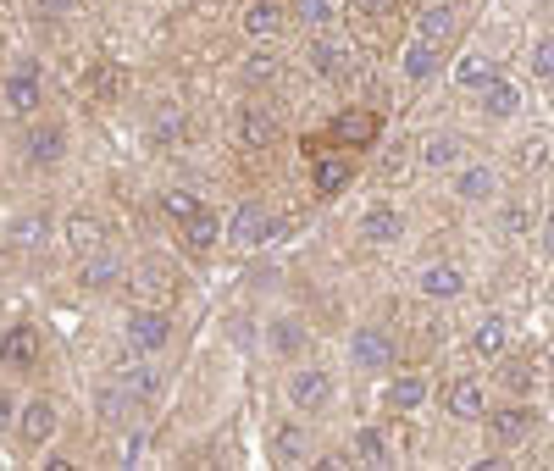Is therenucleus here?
Wrapping results in <instances>:
<instances>
[{
    "mask_svg": "<svg viewBox=\"0 0 554 471\" xmlns=\"http://www.w3.org/2000/svg\"><path fill=\"white\" fill-rule=\"evenodd\" d=\"M167 339H172L167 311H156V305H139V311H128V344H133L139 355L167 350Z\"/></svg>",
    "mask_w": 554,
    "mask_h": 471,
    "instance_id": "f257e3e1",
    "label": "nucleus"
},
{
    "mask_svg": "<svg viewBox=\"0 0 554 471\" xmlns=\"http://www.w3.org/2000/svg\"><path fill=\"white\" fill-rule=\"evenodd\" d=\"M482 422H488V444L510 449V444H521V438H532L538 411H527V405H505V411H488Z\"/></svg>",
    "mask_w": 554,
    "mask_h": 471,
    "instance_id": "f03ea898",
    "label": "nucleus"
},
{
    "mask_svg": "<svg viewBox=\"0 0 554 471\" xmlns=\"http://www.w3.org/2000/svg\"><path fill=\"white\" fill-rule=\"evenodd\" d=\"M233 239H239V244H266V239H283V222H277L272 211L261 206V200H244V206L233 211Z\"/></svg>",
    "mask_w": 554,
    "mask_h": 471,
    "instance_id": "7ed1b4c3",
    "label": "nucleus"
},
{
    "mask_svg": "<svg viewBox=\"0 0 554 471\" xmlns=\"http://www.w3.org/2000/svg\"><path fill=\"white\" fill-rule=\"evenodd\" d=\"M350 361L361 366V372H388V366H394V339L377 333V327H361L350 339Z\"/></svg>",
    "mask_w": 554,
    "mask_h": 471,
    "instance_id": "20e7f679",
    "label": "nucleus"
},
{
    "mask_svg": "<svg viewBox=\"0 0 554 471\" xmlns=\"http://www.w3.org/2000/svg\"><path fill=\"white\" fill-rule=\"evenodd\" d=\"M289 399H294V411H305V416H316V411H327V405H333V377L327 372H300L289 383Z\"/></svg>",
    "mask_w": 554,
    "mask_h": 471,
    "instance_id": "39448f33",
    "label": "nucleus"
},
{
    "mask_svg": "<svg viewBox=\"0 0 554 471\" xmlns=\"http://www.w3.org/2000/svg\"><path fill=\"white\" fill-rule=\"evenodd\" d=\"M444 411H449V422H482V416H488V388L471 383V377H460V383L449 388Z\"/></svg>",
    "mask_w": 554,
    "mask_h": 471,
    "instance_id": "423d86ee",
    "label": "nucleus"
},
{
    "mask_svg": "<svg viewBox=\"0 0 554 471\" xmlns=\"http://www.w3.org/2000/svg\"><path fill=\"white\" fill-rule=\"evenodd\" d=\"M0 361L6 366H34L39 361V327H28V322H12L6 333H0Z\"/></svg>",
    "mask_w": 554,
    "mask_h": 471,
    "instance_id": "0eeeda50",
    "label": "nucleus"
},
{
    "mask_svg": "<svg viewBox=\"0 0 554 471\" xmlns=\"http://www.w3.org/2000/svg\"><path fill=\"white\" fill-rule=\"evenodd\" d=\"M377 128H383V117H377V111H366V106H344L333 117V133L344 139V145H372Z\"/></svg>",
    "mask_w": 554,
    "mask_h": 471,
    "instance_id": "6e6552de",
    "label": "nucleus"
},
{
    "mask_svg": "<svg viewBox=\"0 0 554 471\" xmlns=\"http://www.w3.org/2000/svg\"><path fill=\"white\" fill-rule=\"evenodd\" d=\"M111 383L128 388L133 399L156 394V372H150V361H139V355H117V361H111Z\"/></svg>",
    "mask_w": 554,
    "mask_h": 471,
    "instance_id": "1a4fd4ad",
    "label": "nucleus"
},
{
    "mask_svg": "<svg viewBox=\"0 0 554 471\" xmlns=\"http://www.w3.org/2000/svg\"><path fill=\"white\" fill-rule=\"evenodd\" d=\"M422 294H427V300H460V294H466V272L449 266V261L422 266Z\"/></svg>",
    "mask_w": 554,
    "mask_h": 471,
    "instance_id": "9d476101",
    "label": "nucleus"
},
{
    "mask_svg": "<svg viewBox=\"0 0 554 471\" xmlns=\"http://www.w3.org/2000/svg\"><path fill=\"white\" fill-rule=\"evenodd\" d=\"M61 156H67V133L50 128V122L28 128V161H34V167H56Z\"/></svg>",
    "mask_w": 554,
    "mask_h": 471,
    "instance_id": "9b49d317",
    "label": "nucleus"
},
{
    "mask_svg": "<svg viewBox=\"0 0 554 471\" xmlns=\"http://www.w3.org/2000/svg\"><path fill=\"white\" fill-rule=\"evenodd\" d=\"M17 427H23L28 444H45V438L56 433V399H28L23 416H17Z\"/></svg>",
    "mask_w": 554,
    "mask_h": 471,
    "instance_id": "f8f14e48",
    "label": "nucleus"
},
{
    "mask_svg": "<svg viewBox=\"0 0 554 471\" xmlns=\"http://www.w3.org/2000/svg\"><path fill=\"white\" fill-rule=\"evenodd\" d=\"M272 455L283 460V466H305V460H311V433H305V427H294V422H283L272 433Z\"/></svg>",
    "mask_w": 554,
    "mask_h": 471,
    "instance_id": "ddd939ff",
    "label": "nucleus"
},
{
    "mask_svg": "<svg viewBox=\"0 0 554 471\" xmlns=\"http://www.w3.org/2000/svg\"><path fill=\"white\" fill-rule=\"evenodd\" d=\"M422 399H427V377L405 372V377H394V383H388L383 405H388V411H399V416H410L416 405H422Z\"/></svg>",
    "mask_w": 554,
    "mask_h": 471,
    "instance_id": "4468645a",
    "label": "nucleus"
},
{
    "mask_svg": "<svg viewBox=\"0 0 554 471\" xmlns=\"http://www.w3.org/2000/svg\"><path fill=\"white\" fill-rule=\"evenodd\" d=\"M350 178H355V167L344 156H322V161H316V172H311L316 194H344V189H350Z\"/></svg>",
    "mask_w": 554,
    "mask_h": 471,
    "instance_id": "2eb2a0df",
    "label": "nucleus"
},
{
    "mask_svg": "<svg viewBox=\"0 0 554 471\" xmlns=\"http://www.w3.org/2000/svg\"><path fill=\"white\" fill-rule=\"evenodd\" d=\"M361 233H366L372 244H394L399 233H405V222H399V211H394V206H372V211L361 217Z\"/></svg>",
    "mask_w": 554,
    "mask_h": 471,
    "instance_id": "dca6fc26",
    "label": "nucleus"
},
{
    "mask_svg": "<svg viewBox=\"0 0 554 471\" xmlns=\"http://www.w3.org/2000/svg\"><path fill=\"white\" fill-rule=\"evenodd\" d=\"M455 194H460V200H471V206H477V200H494V194H499L494 167H466L455 178Z\"/></svg>",
    "mask_w": 554,
    "mask_h": 471,
    "instance_id": "f3484780",
    "label": "nucleus"
},
{
    "mask_svg": "<svg viewBox=\"0 0 554 471\" xmlns=\"http://www.w3.org/2000/svg\"><path fill=\"white\" fill-rule=\"evenodd\" d=\"M217 239H222V217H217V211H194V217L183 222V244H189V250H211Z\"/></svg>",
    "mask_w": 554,
    "mask_h": 471,
    "instance_id": "a211bd4d",
    "label": "nucleus"
},
{
    "mask_svg": "<svg viewBox=\"0 0 554 471\" xmlns=\"http://www.w3.org/2000/svg\"><path fill=\"white\" fill-rule=\"evenodd\" d=\"M277 28H283V6L277 0H255L250 12H244V34L250 39H272Z\"/></svg>",
    "mask_w": 554,
    "mask_h": 471,
    "instance_id": "6ab92c4d",
    "label": "nucleus"
},
{
    "mask_svg": "<svg viewBox=\"0 0 554 471\" xmlns=\"http://www.w3.org/2000/svg\"><path fill=\"white\" fill-rule=\"evenodd\" d=\"M399 67H405V78H410V84H427V78L438 73V50L427 45V39H422V45H405Z\"/></svg>",
    "mask_w": 554,
    "mask_h": 471,
    "instance_id": "aec40b11",
    "label": "nucleus"
},
{
    "mask_svg": "<svg viewBox=\"0 0 554 471\" xmlns=\"http://www.w3.org/2000/svg\"><path fill=\"white\" fill-rule=\"evenodd\" d=\"M494 78H499V67H494L488 56H460V61H455V84H460V89H488Z\"/></svg>",
    "mask_w": 554,
    "mask_h": 471,
    "instance_id": "412c9836",
    "label": "nucleus"
},
{
    "mask_svg": "<svg viewBox=\"0 0 554 471\" xmlns=\"http://www.w3.org/2000/svg\"><path fill=\"white\" fill-rule=\"evenodd\" d=\"M239 128H244V145H272L277 139V117L266 106H244Z\"/></svg>",
    "mask_w": 554,
    "mask_h": 471,
    "instance_id": "4be33fe9",
    "label": "nucleus"
},
{
    "mask_svg": "<svg viewBox=\"0 0 554 471\" xmlns=\"http://www.w3.org/2000/svg\"><path fill=\"white\" fill-rule=\"evenodd\" d=\"M422 161H427V167H433V172H449V167H455V161H460V139H455V133H427Z\"/></svg>",
    "mask_w": 554,
    "mask_h": 471,
    "instance_id": "5701e85b",
    "label": "nucleus"
},
{
    "mask_svg": "<svg viewBox=\"0 0 554 471\" xmlns=\"http://www.w3.org/2000/svg\"><path fill=\"white\" fill-rule=\"evenodd\" d=\"M482 111H488V117H516L521 111V95H516V84H505V78H494V84H488V95H482Z\"/></svg>",
    "mask_w": 554,
    "mask_h": 471,
    "instance_id": "b1692460",
    "label": "nucleus"
},
{
    "mask_svg": "<svg viewBox=\"0 0 554 471\" xmlns=\"http://www.w3.org/2000/svg\"><path fill=\"white\" fill-rule=\"evenodd\" d=\"M6 106H12V111H34V106H39V78H34V67L12 73V84H6Z\"/></svg>",
    "mask_w": 554,
    "mask_h": 471,
    "instance_id": "393cba45",
    "label": "nucleus"
},
{
    "mask_svg": "<svg viewBox=\"0 0 554 471\" xmlns=\"http://www.w3.org/2000/svg\"><path fill=\"white\" fill-rule=\"evenodd\" d=\"M311 67H316L322 78H344L350 56H344V45H333V39H316V45H311Z\"/></svg>",
    "mask_w": 554,
    "mask_h": 471,
    "instance_id": "a878e982",
    "label": "nucleus"
},
{
    "mask_svg": "<svg viewBox=\"0 0 554 471\" xmlns=\"http://www.w3.org/2000/svg\"><path fill=\"white\" fill-rule=\"evenodd\" d=\"M117 278H122V261H117V255L100 250V255H89V261H84V289H111Z\"/></svg>",
    "mask_w": 554,
    "mask_h": 471,
    "instance_id": "bb28decb",
    "label": "nucleus"
},
{
    "mask_svg": "<svg viewBox=\"0 0 554 471\" xmlns=\"http://www.w3.org/2000/svg\"><path fill=\"white\" fill-rule=\"evenodd\" d=\"M505 339H510V333H505V322H499V316H488V322L477 327V339H471V350H477L482 361H499V355H505Z\"/></svg>",
    "mask_w": 554,
    "mask_h": 471,
    "instance_id": "cd10ccee",
    "label": "nucleus"
},
{
    "mask_svg": "<svg viewBox=\"0 0 554 471\" xmlns=\"http://www.w3.org/2000/svg\"><path fill=\"white\" fill-rule=\"evenodd\" d=\"M416 28H422V39H427V45L449 39V34H455V6H427V12L416 17Z\"/></svg>",
    "mask_w": 554,
    "mask_h": 471,
    "instance_id": "c85d7f7f",
    "label": "nucleus"
},
{
    "mask_svg": "<svg viewBox=\"0 0 554 471\" xmlns=\"http://www.w3.org/2000/svg\"><path fill=\"white\" fill-rule=\"evenodd\" d=\"M266 344H272V355H294V350H305V327L283 316V322L266 327Z\"/></svg>",
    "mask_w": 554,
    "mask_h": 471,
    "instance_id": "c756f323",
    "label": "nucleus"
},
{
    "mask_svg": "<svg viewBox=\"0 0 554 471\" xmlns=\"http://www.w3.org/2000/svg\"><path fill=\"white\" fill-rule=\"evenodd\" d=\"M133 289L139 294H156V300H167L172 294V272L161 261H145V272H133Z\"/></svg>",
    "mask_w": 554,
    "mask_h": 471,
    "instance_id": "7c9ffc66",
    "label": "nucleus"
},
{
    "mask_svg": "<svg viewBox=\"0 0 554 471\" xmlns=\"http://www.w3.org/2000/svg\"><path fill=\"white\" fill-rule=\"evenodd\" d=\"M355 460H366V466H388V438L377 433V427H361V433H355Z\"/></svg>",
    "mask_w": 554,
    "mask_h": 471,
    "instance_id": "2f4dec72",
    "label": "nucleus"
},
{
    "mask_svg": "<svg viewBox=\"0 0 554 471\" xmlns=\"http://www.w3.org/2000/svg\"><path fill=\"white\" fill-rule=\"evenodd\" d=\"M117 84H122V67H117V61H100L95 73L84 78L89 95H117Z\"/></svg>",
    "mask_w": 554,
    "mask_h": 471,
    "instance_id": "473e14b6",
    "label": "nucleus"
},
{
    "mask_svg": "<svg viewBox=\"0 0 554 471\" xmlns=\"http://www.w3.org/2000/svg\"><path fill=\"white\" fill-rule=\"evenodd\" d=\"M161 206H167L172 222H189L194 211H205V206H200V194H189V189H167V200H161Z\"/></svg>",
    "mask_w": 554,
    "mask_h": 471,
    "instance_id": "72a5a7b5",
    "label": "nucleus"
},
{
    "mask_svg": "<svg viewBox=\"0 0 554 471\" xmlns=\"http://www.w3.org/2000/svg\"><path fill=\"white\" fill-rule=\"evenodd\" d=\"M294 12H300L311 28H327L338 17V6H333V0H294Z\"/></svg>",
    "mask_w": 554,
    "mask_h": 471,
    "instance_id": "f704fd0d",
    "label": "nucleus"
},
{
    "mask_svg": "<svg viewBox=\"0 0 554 471\" xmlns=\"http://www.w3.org/2000/svg\"><path fill=\"white\" fill-rule=\"evenodd\" d=\"M128 405H133V394H128V388H117V383L100 394V416H106V422H122V416H128Z\"/></svg>",
    "mask_w": 554,
    "mask_h": 471,
    "instance_id": "c9c22d12",
    "label": "nucleus"
},
{
    "mask_svg": "<svg viewBox=\"0 0 554 471\" xmlns=\"http://www.w3.org/2000/svg\"><path fill=\"white\" fill-rule=\"evenodd\" d=\"M543 167H549V139L532 133L527 145H521V172H543Z\"/></svg>",
    "mask_w": 554,
    "mask_h": 471,
    "instance_id": "e433bc0d",
    "label": "nucleus"
},
{
    "mask_svg": "<svg viewBox=\"0 0 554 471\" xmlns=\"http://www.w3.org/2000/svg\"><path fill=\"white\" fill-rule=\"evenodd\" d=\"M39 239H45V217H23L6 233V244H39Z\"/></svg>",
    "mask_w": 554,
    "mask_h": 471,
    "instance_id": "4c0bfd02",
    "label": "nucleus"
},
{
    "mask_svg": "<svg viewBox=\"0 0 554 471\" xmlns=\"http://www.w3.org/2000/svg\"><path fill=\"white\" fill-rule=\"evenodd\" d=\"M67 233H73V244H78V250H95V239H100L106 228H100L95 217H73V228H67Z\"/></svg>",
    "mask_w": 554,
    "mask_h": 471,
    "instance_id": "58836bf2",
    "label": "nucleus"
},
{
    "mask_svg": "<svg viewBox=\"0 0 554 471\" xmlns=\"http://www.w3.org/2000/svg\"><path fill=\"white\" fill-rule=\"evenodd\" d=\"M499 228H505V233H527V228H532V211L516 200V206H505V211H499Z\"/></svg>",
    "mask_w": 554,
    "mask_h": 471,
    "instance_id": "ea45409f",
    "label": "nucleus"
},
{
    "mask_svg": "<svg viewBox=\"0 0 554 471\" xmlns=\"http://www.w3.org/2000/svg\"><path fill=\"white\" fill-rule=\"evenodd\" d=\"M532 73H538L543 84H549V78H554V39H543V45L532 50Z\"/></svg>",
    "mask_w": 554,
    "mask_h": 471,
    "instance_id": "a19ab883",
    "label": "nucleus"
},
{
    "mask_svg": "<svg viewBox=\"0 0 554 471\" xmlns=\"http://www.w3.org/2000/svg\"><path fill=\"white\" fill-rule=\"evenodd\" d=\"M244 73H250L255 84H261V78H272V73H277V56H266V50H261V56H250V61H244Z\"/></svg>",
    "mask_w": 554,
    "mask_h": 471,
    "instance_id": "79ce46f5",
    "label": "nucleus"
},
{
    "mask_svg": "<svg viewBox=\"0 0 554 471\" xmlns=\"http://www.w3.org/2000/svg\"><path fill=\"white\" fill-rule=\"evenodd\" d=\"M145 444H150L145 433H128V438H122V466H139V455H145Z\"/></svg>",
    "mask_w": 554,
    "mask_h": 471,
    "instance_id": "37998d69",
    "label": "nucleus"
},
{
    "mask_svg": "<svg viewBox=\"0 0 554 471\" xmlns=\"http://www.w3.org/2000/svg\"><path fill=\"white\" fill-rule=\"evenodd\" d=\"M178 133H183V117H178V111H161V117H156V139H178Z\"/></svg>",
    "mask_w": 554,
    "mask_h": 471,
    "instance_id": "c03bdc74",
    "label": "nucleus"
},
{
    "mask_svg": "<svg viewBox=\"0 0 554 471\" xmlns=\"http://www.w3.org/2000/svg\"><path fill=\"white\" fill-rule=\"evenodd\" d=\"M6 427H12V394L0 388V433H6Z\"/></svg>",
    "mask_w": 554,
    "mask_h": 471,
    "instance_id": "a18cd8bd",
    "label": "nucleus"
},
{
    "mask_svg": "<svg viewBox=\"0 0 554 471\" xmlns=\"http://www.w3.org/2000/svg\"><path fill=\"white\" fill-rule=\"evenodd\" d=\"M355 12H388V6H394V0H350Z\"/></svg>",
    "mask_w": 554,
    "mask_h": 471,
    "instance_id": "49530a36",
    "label": "nucleus"
},
{
    "mask_svg": "<svg viewBox=\"0 0 554 471\" xmlns=\"http://www.w3.org/2000/svg\"><path fill=\"white\" fill-rule=\"evenodd\" d=\"M543 255H554V211L543 217Z\"/></svg>",
    "mask_w": 554,
    "mask_h": 471,
    "instance_id": "de8ad7c7",
    "label": "nucleus"
},
{
    "mask_svg": "<svg viewBox=\"0 0 554 471\" xmlns=\"http://www.w3.org/2000/svg\"><path fill=\"white\" fill-rule=\"evenodd\" d=\"M78 0H39V12H73Z\"/></svg>",
    "mask_w": 554,
    "mask_h": 471,
    "instance_id": "09e8293b",
    "label": "nucleus"
},
{
    "mask_svg": "<svg viewBox=\"0 0 554 471\" xmlns=\"http://www.w3.org/2000/svg\"><path fill=\"white\" fill-rule=\"evenodd\" d=\"M549 294H554V283H549Z\"/></svg>",
    "mask_w": 554,
    "mask_h": 471,
    "instance_id": "8fccbe9b",
    "label": "nucleus"
}]
</instances>
